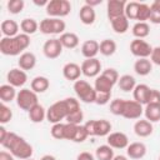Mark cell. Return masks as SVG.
<instances>
[{"label": "cell", "instance_id": "6da1fadb", "mask_svg": "<svg viewBox=\"0 0 160 160\" xmlns=\"http://www.w3.org/2000/svg\"><path fill=\"white\" fill-rule=\"evenodd\" d=\"M79 109H80V104L76 99L66 98L64 100L54 102L46 110V119L52 124H58V122H60V120L66 119V116L70 112L79 110Z\"/></svg>", "mask_w": 160, "mask_h": 160}, {"label": "cell", "instance_id": "7a4b0ae2", "mask_svg": "<svg viewBox=\"0 0 160 160\" xmlns=\"http://www.w3.org/2000/svg\"><path fill=\"white\" fill-rule=\"evenodd\" d=\"M1 145L5 149L10 150V152L15 158H19L21 160L30 159L32 155V146L15 132H8L5 140L1 142Z\"/></svg>", "mask_w": 160, "mask_h": 160}, {"label": "cell", "instance_id": "3957f363", "mask_svg": "<svg viewBox=\"0 0 160 160\" xmlns=\"http://www.w3.org/2000/svg\"><path fill=\"white\" fill-rule=\"evenodd\" d=\"M30 45V38L26 34H19L14 38H2L0 40V51L4 55L15 56L28 49Z\"/></svg>", "mask_w": 160, "mask_h": 160}, {"label": "cell", "instance_id": "277c9868", "mask_svg": "<svg viewBox=\"0 0 160 160\" xmlns=\"http://www.w3.org/2000/svg\"><path fill=\"white\" fill-rule=\"evenodd\" d=\"M74 90H75V94L78 95V98L81 101H84L86 104L95 102L96 90L94 88H91L90 84L86 82L85 80H76L75 84H74Z\"/></svg>", "mask_w": 160, "mask_h": 160}, {"label": "cell", "instance_id": "5b68a950", "mask_svg": "<svg viewBox=\"0 0 160 160\" xmlns=\"http://www.w3.org/2000/svg\"><path fill=\"white\" fill-rule=\"evenodd\" d=\"M46 14L51 18H62L71 11V4L68 0H50L45 8Z\"/></svg>", "mask_w": 160, "mask_h": 160}, {"label": "cell", "instance_id": "8992f818", "mask_svg": "<svg viewBox=\"0 0 160 160\" xmlns=\"http://www.w3.org/2000/svg\"><path fill=\"white\" fill-rule=\"evenodd\" d=\"M84 126L89 136H105V135H109L111 130V124L105 119L89 120Z\"/></svg>", "mask_w": 160, "mask_h": 160}, {"label": "cell", "instance_id": "52a82bcc", "mask_svg": "<svg viewBox=\"0 0 160 160\" xmlns=\"http://www.w3.org/2000/svg\"><path fill=\"white\" fill-rule=\"evenodd\" d=\"M16 104L20 109L29 111L31 108L38 105V95L30 89H21L16 95Z\"/></svg>", "mask_w": 160, "mask_h": 160}, {"label": "cell", "instance_id": "ba28073f", "mask_svg": "<svg viewBox=\"0 0 160 160\" xmlns=\"http://www.w3.org/2000/svg\"><path fill=\"white\" fill-rule=\"evenodd\" d=\"M39 28L42 34H61L65 30L66 25H65L64 20H61V19L46 18V19L41 20Z\"/></svg>", "mask_w": 160, "mask_h": 160}, {"label": "cell", "instance_id": "9c48e42d", "mask_svg": "<svg viewBox=\"0 0 160 160\" xmlns=\"http://www.w3.org/2000/svg\"><path fill=\"white\" fill-rule=\"evenodd\" d=\"M130 51L132 55L138 56L139 59H148V56H151L152 48L145 40L135 39L130 42Z\"/></svg>", "mask_w": 160, "mask_h": 160}, {"label": "cell", "instance_id": "30bf717a", "mask_svg": "<svg viewBox=\"0 0 160 160\" xmlns=\"http://www.w3.org/2000/svg\"><path fill=\"white\" fill-rule=\"evenodd\" d=\"M42 51L48 59H56L62 52V45L59 39H50L45 41L42 46Z\"/></svg>", "mask_w": 160, "mask_h": 160}, {"label": "cell", "instance_id": "8fae6325", "mask_svg": "<svg viewBox=\"0 0 160 160\" xmlns=\"http://www.w3.org/2000/svg\"><path fill=\"white\" fill-rule=\"evenodd\" d=\"M125 6H126V2L124 0H109L106 5L109 20L111 21L119 16L125 15Z\"/></svg>", "mask_w": 160, "mask_h": 160}, {"label": "cell", "instance_id": "7c38bea8", "mask_svg": "<svg viewBox=\"0 0 160 160\" xmlns=\"http://www.w3.org/2000/svg\"><path fill=\"white\" fill-rule=\"evenodd\" d=\"M101 70V64L100 61L94 58V59H86L81 64V72L88 76V78H94L96 76Z\"/></svg>", "mask_w": 160, "mask_h": 160}, {"label": "cell", "instance_id": "4fadbf2b", "mask_svg": "<svg viewBox=\"0 0 160 160\" xmlns=\"http://www.w3.org/2000/svg\"><path fill=\"white\" fill-rule=\"evenodd\" d=\"M144 112L142 105L139 104L135 100H126L125 102V109L122 112V116L126 119H139L141 114Z\"/></svg>", "mask_w": 160, "mask_h": 160}, {"label": "cell", "instance_id": "5bb4252c", "mask_svg": "<svg viewBox=\"0 0 160 160\" xmlns=\"http://www.w3.org/2000/svg\"><path fill=\"white\" fill-rule=\"evenodd\" d=\"M6 79H8V81H9V84H10L11 86H14V88H20V86H22V85L26 82L28 75H26V72H25L24 70L15 68V69H11V70L8 72Z\"/></svg>", "mask_w": 160, "mask_h": 160}, {"label": "cell", "instance_id": "9a60e30c", "mask_svg": "<svg viewBox=\"0 0 160 160\" xmlns=\"http://www.w3.org/2000/svg\"><path fill=\"white\" fill-rule=\"evenodd\" d=\"M108 145L114 149H124L129 145V139L124 132H111L108 135Z\"/></svg>", "mask_w": 160, "mask_h": 160}, {"label": "cell", "instance_id": "2e32d148", "mask_svg": "<svg viewBox=\"0 0 160 160\" xmlns=\"http://www.w3.org/2000/svg\"><path fill=\"white\" fill-rule=\"evenodd\" d=\"M80 74H82L81 72V66H79L75 62H68L62 68V75L66 80L76 81V80H79Z\"/></svg>", "mask_w": 160, "mask_h": 160}, {"label": "cell", "instance_id": "e0dca14e", "mask_svg": "<svg viewBox=\"0 0 160 160\" xmlns=\"http://www.w3.org/2000/svg\"><path fill=\"white\" fill-rule=\"evenodd\" d=\"M100 50V44L96 40H86L81 46V52L86 59H94Z\"/></svg>", "mask_w": 160, "mask_h": 160}, {"label": "cell", "instance_id": "ac0fdd59", "mask_svg": "<svg viewBox=\"0 0 160 160\" xmlns=\"http://www.w3.org/2000/svg\"><path fill=\"white\" fill-rule=\"evenodd\" d=\"M126 152H128V156L130 159H141L145 156L146 154V146L142 144V142H131L130 145H128L126 148Z\"/></svg>", "mask_w": 160, "mask_h": 160}, {"label": "cell", "instance_id": "d6986e66", "mask_svg": "<svg viewBox=\"0 0 160 160\" xmlns=\"http://www.w3.org/2000/svg\"><path fill=\"white\" fill-rule=\"evenodd\" d=\"M150 88L145 84H140V85H136L135 89H134V100L138 101L139 104L141 105H146L148 104V100H149V95H150Z\"/></svg>", "mask_w": 160, "mask_h": 160}, {"label": "cell", "instance_id": "ffe728a7", "mask_svg": "<svg viewBox=\"0 0 160 160\" xmlns=\"http://www.w3.org/2000/svg\"><path fill=\"white\" fill-rule=\"evenodd\" d=\"M134 131L140 138H146L152 134V124L149 120H138L134 125Z\"/></svg>", "mask_w": 160, "mask_h": 160}, {"label": "cell", "instance_id": "44dd1931", "mask_svg": "<svg viewBox=\"0 0 160 160\" xmlns=\"http://www.w3.org/2000/svg\"><path fill=\"white\" fill-rule=\"evenodd\" d=\"M79 18H80V21H81L82 24H85V25H91V24H94L95 18H96V14H95L94 8H91V6H89V5L81 6L80 12H79Z\"/></svg>", "mask_w": 160, "mask_h": 160}, {"label": "cell", "instance_id": "7402d4cb", "mask_svg": "<svg viewBox=\"0 0 160 160\" xmlns=\"http://www.w3.org/2000/svg\"><path fill=\"white\" fill-rule=\"evenodd\" d=\"M18 30H19V24L15 20L6 19L1 22V32L5 35V38H14L19 35Z\"/></svg>", "mask_w": 160, "mask_h": 160}, {"label": "cell", "instance_id": "603a6c76", "mask_svg": "<svg viewBox=\"0 0 160 160\" xmlns=\"http://www.w3.org/2000/svg\"><path fill=\"white\" fill-rule=\"evenodd\" d=\"M18 64H19L21 70H31V69H34V66L36 64V58L32 52L26 51V52H22L20 55Z\"/></svg>", "mask_w": 160, "mask_h": 160}, {"label": "cell", "instance_id": "cb8c5ba5", "mask_svg": "<svg viewBox=\"0 0 160 160\" xmlns=\"http://www.w3.org/2000/svg\"><path fill=\"white\" fill-rule=\"evenodd\" d=\"M134 70L138 75L140 76H146L151 72L152 70V65H151V61L149 59H139L135 61L134 64Z\"/></svg>", "mask_w": 160, "mask_h": 160}, {"label": "cell", "instance_id": "d4e9b609", "mask_svg": "<svg viewBox=\"0 0 160 160\" xmlns=\"http://www.w3.org/2000/svg\"><path fill=\"white\" fill-rule=\"evenodd\" d=\"M144 114L146 120H149L150 122L160 121V104H146Z\"/></svg>", "mask_w": 160, "mask_h": 160}, {"label": "cell", "instance_id": "484cf974", "mask_svg": "<svg viewBox=\"0 0 160 160\" xmlns=\"http://www.w3.org/2000/svg\"><path fill=\"white\" fill-rule=\"evenodd\" d=\"M50 86V81L45 76H36L31 80V90L36 94L45 92Z\"/></svg>", "mask_w": 160, "mask_h": 160}, {"label": "cell", "instance_id": "4316f807", "mask_svg": "<svg viewBox=\"0 0 160 160\" xmlns=\"http://www.w3.org/2000/svg\"><path fill=\"white\" fill-rule=\"evenodd\" d=\"M59 40L62 48H66V49H74L79 45V36L74 32H64L61 34Z\"/></svg>", "mask_w": 160, "mask_h": 160}, {"label": "cell", "instance_id": "83f0119b", "mask_svg": "<svg viewBox=\"0 0 160 160\" xmlns=\"http://www.w3.org/2000/svg\"><path fill=\"white\" fill-rule=\"evenodd\" d=\"M111 26H112V30L118 34H124L126 32V30L129 29V19L122 15V16H119L114 20H111Z\"/></svg>", "mask_w": 160, "mask_h": 160}, {"label": "cell", "instance_id": "f1b7e54d", "mask_svg": "<svg viewBox=\"0 0 160 160\" xmlns=\"http://www.w3.org/2000/svg\"><path fill=\"white\" fill-rule=\"evenodd\" d=\"M112 86H114V84H112L110 80H108L105 76L100 75V76H98L96 80H95V86H94V89L96 90V92H111Z\"/></svg>", "mask_w": 160, "mask_h": 160}, {"label": "cell", "instance_id": "f546056e", "mask_svg": "<svg viewBox=\"0 0 160 160\" xmlns=\"http://www.w3.org/2000/svg\"><path fill=\"white\" fill-rule=\"evenodd\" d=\"M16 91L15 88L11 86L10 84L8 85H1L0 86V100L2 102H10L16 98Z\"/></svg>", "mask_w": 160, "mask_h": 160}, {"label": "cell", "instance_id": "4dcf8cb0", "mask_svg": "<svg viewBox=\"0 0 160 160\" xmlns=\"http://www.w3.org/2000/svg\"><path fill=\"white\" fill-rule=\"evenodd\" d=\"M118 84H119L120 90H122V91H125V92L134 90V89H135V86H136V82H135L134 76L128 75V74H126V75L120 76V78H119Z\"/></svg>", "mask_w": 160, "mask_h": 160}, {"label": "cell", "instance_id": "1f68e13d", "mask_svg": "<svg viewBox=\"0 0 160 160\" xmlns=\"http://www.w3.org/2000/svg\"><path fill=\"white\" fill-rule=\"evenodd\" d=\"M28 112H29V119L32 122H41L46 116V111L40 104H38L34 108H31Z\"/></svg>", "mask_w": 160, "mask_h": 160}, {"label": "cell", "instance_id": "d6a6232c", "mask_svg": "<svg viewBox=\"0 0 160 160\" xmlns=\"http://www.w3.org/2000/svg\"><path fill=\"white\" fill-rule=\"evenodd\" d=\"M20 28H21V30L24 31V34L31 35V34L36 32V30L39 29V24L36 22L35 19L26 18V19H24V20L20 22Z\"/></svg>", "mask_w": 160, "mask_h": 160}, {"label": "cell", "instance_id": "836d02e7", "mask_svg": "<svg viewBox=\"0 0 160 160\" xmlns=\"http://www.w3.org/2000/svg\"><path fill=\"white\" fill-rule=\"evenodd\" d=\"M104 56H111L116 51V42L111 39H104L100 42V50H99Z\"/></svg>", "mask_w": 160, "mask_h": 160}, {"label": "cell", "instance_id": "e575fe53", "mask_svg": "<svg viewBox=\"0 0 160 160\" xmlns=\"http://www.w3.org/2000/svg\"><path fill=\"white\" fill-rule=\"evenodd\" d=\"M150 34V26L146 22H136L132 26V35L136 39H144Z\"/></svg>", "mask_w": 160, "mask_h": 160}, {"label": "cell", "instance_id": "d590c367", "mask_svg": "<svg viewBox=\"0 0 160 160\" xmlns=\"http://www.w3.org/2000/svg\"><path fill=\"white\" fill-rule=\"evenodd\" d=\"M96 159L98 160H112L114 159V150L109 145H101L96 149Z\"/></svg>", "mask_w": 160, "mask_h": 160}, {"label": "cell", "instance_id": "8d00e7d4", "mask_svg": "<svg viewBox=\"0 0 160 160\" xmlns=\"http://www.w3.org/2000/svg\"><path fill=\"white\" fill-rule=\"evenodd\" d=\"M139 8H140V2H136V1L128 2L126 6H125V16L130 20H136Z\"/></svg>", "mask_w": 160, "mask_h": 160}, {"label": "cell", "instance_id": "74e56055", "mask_svg": "<svg viewBox=\"0 0 160 160\" xmlns=\"http://www.w3.org/2000/svg\"><path fill=\"white\" fill-rule=\"evenodd\" d=\"M125 102H126V100H124V99L112 100L111 104H110V111L114 115H121L122 116V112H124V109H125Z\"/></svg>", "mask_w": 160, "mask_h": 160}, {"label": "cell", "instance_id": "f35d334b", "mask_svg": "<svg viewBox=\"0 0 160 160\" xmlns=\"http://www.w3.org/2000/svg\"><path fill=\"white\" fill-rule=\"evenodd\" d=\"M150 21L154 24H160V0H155L150 6Z\"/></svg>", "mask_w": 160, "mask_h": 160}, {"label": "cell", "instance_id": "ab89813d", "mask_svg": "<svg viewBox=\"0 0 160 160\" xmlns=\"http://www.w3.org/2000/svg\"><path fill=\"white\" fill-rule=\"evenodd\" d=\"M50 132H51V136L54 139H58V140L65 139V124H61V122L54 124Z\"/></svg>", "mask_w": 160, "mask_h": 160}, {"label": "cell", "instance_id": "60d3db41", "mask_svg": "<svg viewBox=\"0 0 160 160\" xmlns=\"http://www.w3.org/2000/svg\"><path fill=\"white\" fill-rule=\"evenodd\" d=\"M25 6V2L24 0H10L8 1V10L11 12V14H19L22 11Z\"/></svg>", "mask_w": 160, "mask_h": 160}, {"label": "cell", "instance_id": "b9f144b4", "mask_svg": "<svg viewBox=\"0 0 160 160\" xmlns=\"http://www.w3.org/2000/svg\"><path fill=\"white\" fill-rule=\"evenodd\" d=\"M12 118V111L10 108H8L5 104H0V122L4 125L6 122H9Z\"/></svg>", "mask_w": 160, "mask_h": 160}, {"label": "cell", "instance_id": "7bdbcfd3", "mask_svg": "<svg viewBox=\"0 0 160 160\" xmlns=\"http://www.w3.org/2000/svg\"><path fill=\"white\" fill-rule=\"evenodd\" d=\"M82 119H84V114H82L81 109H79V110H75V111L70 112V114L66 116V119H65V120H66L69 124L80 125V122L82 121Z\"/></svg>", "mask_w": 160, "mask_h": 160}, {"label": "cell", "instance_id": "ee69618b", "mask_svg": "<svg viewBox=\"0 0 160 160\" xmlns=\"http://www.w3.org/2000/svg\"><path fill=\"white\" fill-rule=\"evenodd\" d=\"M150 6L146 5V4H140V8H139V11H138V19L139 22H145V20H149L150 19Z\"/></svg>", "mask_w": 160, "mask_h": 160}, {"label": "cell", "instance_id": "f6af8a7d", "mask_svg": "<svg viewBox=\"0 0 160 160\" xmlns=\"http://www.w3.org/2000/svg\"><path fill=\"white\" fill-rule=\"evenodd\" d=\"M78 128H79V125H74V124L66 122L65 124V139L74 141L75 135H76V131H78Z\"/></svg>", "mask_w": 160, "mask_h": 160}, {"label": "cell", "instance_id": "bcb514c9", "mask_svg": "<svg viewBox=\"0 0 160 160\" xmlns=\"http://www.w3.org/2000/svg\"><path fill=\"white\" fill-rule=\"evenodd\" d=\"M101 75L105 76L108 80H110L112 84H115V82L119 81V72H118L115 69H112V68H108V69H105V70L102 71Z\"/></svg>", "mask_w": 160, "mask_h": 160}, {"label": "cell", "instance_id": "7dc6e473", "mask_svg": "<svg viewBox=\"0 0 160 160\" xmlns=\"http://www.w3.org/2000/svg\"><path fill=\"white\" fill-rule=\"evenodd\" d=\"M111 98V92H96V99H95V104L98 105H105L110 101Z\"/></svg>", "mask_w": 160, "mask_h": 160}, {"label": "cell", "instance_id": "c3c4849f", "mask_svg": "<svg viewBox=\"0 0 160 160\" xmlns=\"http://www.w3.org/2000/svg\"><path fill=\"white\" fill-rule=\"evenodd\" d=\"M88 136H89V134H88V131H86L85 126H84V125H79L74 141H75V142H82Z\"/></svg>", "mask_w": 160, "mask_h": 160}, {"label": "cell", "instance_id": "681fc988", "mask_svg": "<svg viewBox=\"0 0 160 160\" xmlns=\"http://www.w3.org/2000/svg\"><path fill=\"white\" fill-rule=\"evenodd\" d=\"M148 104H160V91L159 90H156V89L150 90Z\"/></svg>", "mask_w": 160, "mask_h": 160}, {"label": "cell", "instance_id": "f907efd6", "mask_svg": "<svg viewBox=\"0 0 160 160\" xmlns=\"http://www.w3.org/2000/svg\"><path fill=\"white\" fill-rule=\"evenodd\" d=\"M151 61L156 65L160 66V46H156L152 49V52H151Z\"/></svg>", "mask_w": 160, "mask_h": 160}, {"label": "cell", "instance_id": "816d5d0a", "mask_svg": "<svg viewBox=\"0 0 160 160\" xmlns=\"http://www.w3.org/2000/svg\"><path fill=\"white\" fill-rule=\"evenodd\" d=\"M76 160H94V156H92L90 152L84 151V152H80V154L78 155Z\"/></svg>", "mask_w": 160, "mask_h": 160}, {"label": "cell", "instance_id": "f5cc1de1", "mask_svg": "<svg viewBox=\"0 0 160 160\" xmlns=\"http://www.w3.org/2000/svg\"><path fill=\"white\" fill-rule=\"evenodd\" d=\"M0 160H14V155L8 151H0Z\"/></svg>", "mask_w": 160, "mask_h": 160}, {"label": "cell", "instance_id": "db71d44e", "mask_svg": "<svg viewBox=\"0 0 160 160\" xmlns=\"http://www.w3.org/2000/svg\"><path fill=\"white\" fill-rule=\"evenodd\" d=\"M8 132H9V131H6V129H5L4 126H0V144L5 140V138H6Z\"/></svg>", "mask_w": 160, "mask_h": 160}, {"label": "cell", "instance_id": "11a10c76", "mask_svg": "<svg viewBox=\"0 0 160 160\" xmlns=\"http://www.w3.org/2000/svg\"><path fill=\"white\" fill-rule=\"evenodd\" d=\"M99 4H101V0H86L85 1V5H89L91 8H94V6L99 5Z\"/></svg>", "mask_w": 160, "mask_h": 160}, {"label": "cell", "instance_id": "9f6ffc18", "mask_svg": "<svg viewBox=\"0 0 160 160\" xmlns=\"http://www.w3.org/2000/svg\"><path fill=\"white\" fill-rule=\"evenodd\" d=\"M34 4L35 5H38V6H46L48 4H49V1H46V0H41V1H38V0H34Z\"/></svg>", "mask_w": 160, "mask_h": 160}, {"label": "cell", "instance_id": "6f0895ef", "mask_svg": "<svg viewBox=\"0 0 160 160\" xmlns=\"http://www.w3.org/2000/svg\"><path fill=\"white\" fill-rule=\"evenodd\" d=\"M40 160H56V159H55L52 155H44Z\"/></svg>", "mask_w": 160, "mask_h": 160}, {"label": "cell", "instance_id": "680465c9", "mask_svg": "<svg viewBox=\"0 0 160 160\" xmlns=\"http://www.w3.org/2000/svg\"><path fill=\"white\" fill-rule=\"evenodd\" d=\"M112 160H128V159L125 156H122V155H118V156H114Z\"/></svg>", "mask_w": 160, "mask_h": 160}, {"label": "cell", "instance_id": "91938a15", "mask_svg": "<svg viewBox=\"0 0 160 160\" xmlns=\"http://www.w3.org/2000/svg\"><path fill=\"white\" fill-rule=\"evenodd\" d=\"M26 160H32V159H26Z\"/></svg>", "mask_w": 160, "mask_h": 160}, {"label": "cell", "instance_id": "94428289", "mask_svg": "<svg viewBox=\"0 0 160 160\" xmlns=\"http://www.w3.org/2000/svg\"><path fill=\"white\" fill-rule=\"evenodd\" d=\"M159 160H160V158H159Z\"/></svg>", "mask_w": 160, "mask_h": 160}]
</instances>
